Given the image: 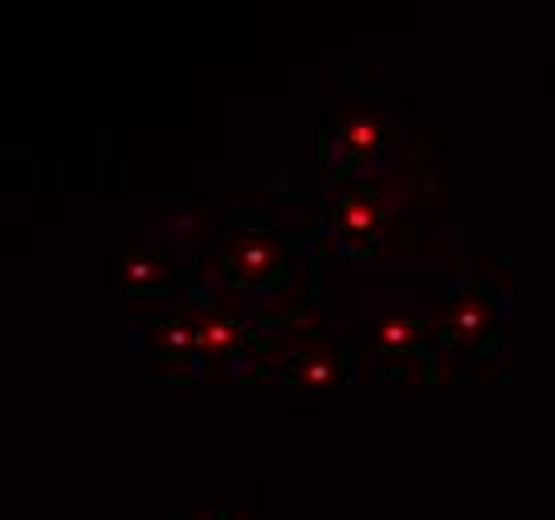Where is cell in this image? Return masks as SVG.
I'll list each match as a JSON object with an SVG mask.
<instances>
[{
	"instance_id": "obj_1",
	"label": "cell",
	"mask_w": 555,
	"mask_h": 520,
	"mask_svg": "<svg viewBox=\"0 0 555 520\" xmlns=\"http://www.w3.org/2000/svg\"><path fill=\"white\" fill-rule=\"evenodd\" d=\"M224 261H228V272L241 280V284H248V289L268 284L280 272V249L268 237H260V232H244L236 241H228Z\"/></svg>"
},
{
	"instance_id": "obj_2",
	"label": "cell",
	"mask_w": 555,
	"mask_h": 520,
	"mask_svg": "<svg viewBox=\"0 0 555 520\" xmlns=\"http://www.w3.org/2000/svg\"><path fill=\"white\" fill-rule=\"evenodd\" d=\"M492 325V308L480 292H460L452 305H448V317L440 320V337L448 344H476Z\"/></svg>"
},
{
	"instance_id": "obj_3",
	"label": "cell",
	"mask_w": 555,
	"mask_h": 520,
	"mask_svg": "<svg viewBox=\"0 0 555 520\" xmlns=\"http://www.w3.org/2000/svg\"><path fill=\"white\" fill-rule=\"evenodd\" d=\"M332 229L348 244H367L379 232V201L367 192H348L332 204Z\"/></svg>"
},
{
	"instance_id": "obj_4",
	"label": "cell",
	"mask_w": 555,
	"mask_h": 520,
	"mask_svg": "<svg viewBox=\"0 0 555 520\" xmlns=\"http://www.w3.org/2000/svg\"><path fill=\"white\" fill-rule=\"evenodd\" d=\"M379 149V121L367 113H356L344 121L340 128V156L344 165H364L367 156H376Z\"/></svg>"
},
{
	"instance_id": "obj_5",
	"label": "cell",
	"mask_w": 555,
	"mask_h": 520,
	"mask_svg": "<svg viewBox=\"0 0 555 520\" xmlns=\"http://www.w3.org/2000/svg\"><path fill=\"white\" fill-rule=\"evenodd\" d=\"M244 337H248V332H244L236 320H228L224 313H204V317L196 320V348H201L204 356H228L232 348H241Z\"/></svg>"
},
{
	"instance_id": "obj_6",
	"label": "cell",
	"mask_w": 555,
	"mask_h": 520,
	"mask_svg": "<svg viewBox=\"0 0 555 520\" xmlns=\"http://www.w3.org/2000/svg\"><path fill=\"white\" fill-rule=\"evenodd\" d=\"M420 341V325L408 317H384L376 325V344L379 348H388V353H408V348H416Z\"/></svg>"
},
{
	"instance_id": "obj_7",
	"label": "cell",
	"mask_w": 555,
	"mask_h": 520,
	"mask_svg": "<svg viewBox=\"0 0 555 520\" xmlns=\"http://www.w3.org/2000/svg\"><path fill=\"white\" fill-rule=\"evenodd\" d=\"M336 377H340V365L328 353H312L296 365V384L300 389H328V384H336Z\"/></svg>"
},
{
	"instance_id": "obj_8",
	"label": "cell",
	"mask_w": 555,
	"mask_h": 520,
	"mask_svg": "<svg viewBox=\"0 0 555 520\" xmlns=\"http://www.w3.org/2000/svg\"><path fill=\"white\" fill-rule=\"evenodd\" d=\"M156 344L165 348V353H192L196 348V325H184V320H165L160 329H156Z\"/></svg>"
},
{
	"instance_id": "obj_9",
	"label": "cell",
	"mask_w": 555,
	"mask_h": 520,
	"mask_svg": "<svg viewBox=\"0 0 555 520\" xmlns=\"http://www.w3.org/2000/svg\"><path fill=\"white\" fill-rule=\"evenodd\" d=\"M125 284H128L132 292L152 289V284H160V265H156V261H149V256H137V261H128V268H125Z\"/></svg>"
}]
</instances>
